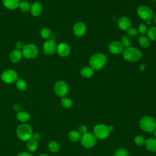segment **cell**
Wrapping results in <instances>:
<instances>
[{
    "label": "cell",
    "instance_id": "6da1fadb",
    "mask_svg": "<svg viewBox=\"0 0 156 156\" xmlns=\"http://www.w3.org/2000/svg\"><path fill=\"white\" fill-rule=\"evenodd\" d=\"M107 57L103 53H97L93 55L89 60V65L94 71L101 69L106 63Z\"/></svg>",
    "mask_w": 156,
    "mask_h": 156
},
{
    "label": "cell",
    "instance_id": "7a4b0ae2",
    "mask_svg": "<svg viewBox=\"0 0 156 156\" xmlns=\"http://www.w3.org/2000/svg\"><path fill=\"white\" fill-rule=\"evenodd\" d=\"M122 55L124 58L129 62H136L142 58L143 54L137 48L129 47L123 50Z\"/></svg>",
    "mask_w": 156,
    "mask_h": 156
},
{
    "label": "cell",
    "instance_id": "3957f363",
    "mask_svg": "<svg viewBox=\"0 0 156 156\" xmlns=\"http://www.w3.org/2000/svg\"><path fill=\"white\" fill-rule=\"evenodd\" d=\"M140 127L146 132H152L156 129V121L150 116H145L139 122Z\"/></svg>",
    "mask_w": 156,
    "mask_h": 156
},
{
    "label": "cell",
    "instance_id": "277c9868",
    "mask_svg": "<svg viewBox=\"0 0 156 156\" xmlns=\"http://www.w3.org/2000/svg\"><path fill=\"white\" fill-rule=\"evenodd\" d=\"M16 133L20 139L23 141H27L31 138L32 130L30 125L27 124H22L18 127Z\"/></svg>",
    "mask_w": 156,
    "mask_h": 156
},
{
    "label": "cell",
    "instance_id": "5b68a950",
    "mask_svg": "<svg viewBox=\"0 0 156 156\" xmlns=\"http://www.w3.org/2000/svg\"><path fill=\"white\" fill-rule=\"evenodd\" d=\"M110 131L108 127L104 124L96 125L93 128V134L96 138L103 140L107 138L110 135Z\"/></svg>",
    "mask_w": 156,
    "mask_h": 156
},
{
    "label": "cell",
    "instance_id": "8992f818",
    "mask_svg": "<svg viewBox=\"0 0 156 156\" xmlns=\"http://www.w3.org/2000/svg\"><path fill=\"white\" fill-rule=\"evenodd\" d=\"M23 55L27 58H33L36 57L38 54V49L34 44H27L24 45L21 49Z\"/></svg>",
    "mask_w": 156,
    "mask_h": 156
},
{
    "label": "cell",
    "instance_id": "52a82bcc",
    "mask_svg": "<svg viewBox=\"0 0 156 156\" xmlns=\"http://www.w3.org/2000/svg\"><path fill=\"white\" fill-rule=\"evenodd\" d=\"M96 138L93 133H86L80 138L81 144L85 148H91L96 143Z\"/></svg>",
    "mask_w": 156,
    "mask_h": 156
},
{
    "label": "cell",
    "instance_id": "ba28073f",
    "mask_svg": "<svg viewBox=\"0 0 156 156\" xmlns=\"http://www.w3.org/2000/svg\"><path fill=\"white\" fill-rule=\"evenodd\" d=\"M138 16L144 21H150L153 17V12L150 7L146 5H141L137 9Z\"/></svg>",
    "mask_w": 156,
    "mask_h": 156
},
{
    "label": "cell",
    "instance_id": "9c48e42d",
    "mask_svg": "<svg viewBox=\"0 0 156 156\" xmlns=\"http://www.w3.org/2000/svg\"><path fill=\"white\" fill-rule=\"evenodd\" d=\"M55 94L59 97H65L68 92V84L63 80L57 81L54 87Z\"/></svg>",
    "mask_w": 156,
    "mask_h": 156
},
{
    "label": "cell",
    "instance_id": "30bf717a",
    "mask_svg": "<svg viewBox=\"0 0 156 156\" xmlns=\"http://www.w3.org/2000/svg\"><path fill=\"white\" fill-rule=\"evenodd\" d=\"M1 79L6 83H12L18 79V74L13 69H6L2 72Z\"/></svg>",
    "mask_w": 156,
    "mask_h": 156
},
{
    "label": "cell",
    "instance_id": "8fae6325",
    "mask_svg": "<svg viewBox=\"0 0 156 156\" xmlns=\"http://www.w3.org/2000/svg\"><path fill=\"white\" fill-rule=\"evenodd\" d=\"M57 45L55 41L52 39H49L46 41L43 46V50L45 54L51 55L57 51Z\"/></svg>",
    "mask_w": 156,
    "mask_h": 156
},
{
    "label": "cell",
    "instance_id": "7c38bea8",
    "mask_svg": "<svg viewBox=\"0 0 156 156\" xmlns=\"http://www.w3.org/2000/svg\"><path fill=\"white\" fill-rule=\"evenodd\" d=\"M108 51L113 54H119L123 51V46L118 41H112L108 46Z\"/></svg>",
    "mask_w": 156,
    "mask_h": 156
},
{
    "label": "cell",
    "instance_id": "4fadbf2b",
    "mask_svg": "<svg viewBox=\"0 0 156 156\" xmlns=\"http://www.w3.org/2000/svg\"><path fill=\"white\" fill-rule=\"evenodd\" d=\"M73 33L77 37H81L85 35L87 31L85 24L82 22H78L73 26Z\"/></svg>",
    "mask_w": 156,
    "mask_h": 156
},
{
    "label": "cell",
    "instance_id": "5bb4252c",
    "mask_svg": "<svg viewBox=\"0 0 156 156\" xmlns=\"http://www.w3.org/2000/svg\"><path fill=\"white\" fill-rule=\"evenodd\" d=\"M117 24L119 29L126 31H127L129 29H130L132 26V22L126 16L120 17L118 20Z\"/></svg>",
    "mask_w": 156,
    "mask_h": 156
},
{
    "label": "cell",
    "instance_id": "9a60e30c",
    "mask_svg": "<svg viewBox=\"0 0 156 156\" xmlns=\"http://www.w3.org/2000/svg\"><path fill=\"white\" fill-rule=\"evenodd\" d=\"M57 54L61 57H66L70 52L69 46L65 43H60L57 48Z\"/></svg>",
    "mask_w": 156,
    "mask_h": 156
},
{
    "label": "cell",
    "instance_id": "2e32d148",
    "mask_svg": "<svg viewBox=\"0 0 156 156\" xmlns=\"http://www.w3.org/2000/svg\"><path fill=\"white\" fill-rule=\"evenodd\" d=\"M43 10V7L41 4L39 2H35L32 4L30 7V13L34 16H39Z\"/></svg>",
    "mask_w": 156,
    "mask_h": 156
},
{
    "label": "cell",
    "instance_id": "e0dca14e",
    "mask_svg": "<svg viewBox=\"0 0 156 156\" xmlns=\"http://www.w3.org/2000/svg\"><path fill=\"white\" fill-rule=\"evenodd\" d=\"M3 5L10 10H14L18 7L20 0H2Z\"/></svg>",
    "mask_w": 156,
    "mask_h": 156
},
{
    "label": "cell",
    "instance_id": "ac0fdd59",
    "mask_svg": "<svg viewBox=\"0 0 156 156\" xmlns=\"http://www.w3.org/2000/svg\"><path fill=\"white\" fill-rule=\"evenodd\" d=\"M22 56H23V54L20 50L14 49L10 54L9 58H10V60L13 63H17L20 61V60L22 58Z\"/></svg>",
    "mask_w": 156,
    "mask_h": 156
},
{
    "label": "cell",
    "instance_id": "d6986e66",
    "mask_svg": "<svg viewBox=\"0 0 156 156\" xmlns=\"http://www.w3.org/2000/svg\"><path fill=\"white\" fill-rule=\"evenodd\" d=\"M145 146L147 150L151 152H156V139L149 138L146 140Z\"/></svg>",
    "mask_w": 156,
    "mask_h": 156
},
{
    "label": "cell",
    "instance_id": "ffe728a7",
    "mask_svg": "<svg viewBox=\"0 0 156 156\" xmlns=\"http://www.w3.org/2000/svg\"><path fill=\"white\" fill-rule=\"evenodd\" d=\"M80 74L85 78H90L94 74V70L90 67L85 66L80 69Z\"/></svg>",
    "mask_w": 156,
    "mask_h": 156
},
{
    "label": "cell",
    "instance_id": "44dd1931",
    "mask_svg": "<svg viewBox=\"0 0 156 156\" xmlns=\"http://www.w3.org/2000/svg\"><path fill=\"white\" fill-rule=\"evenodd\" d=\"M139 45L143 48H147L150 45V40L147 36L144 35H141L138 38Z\"/></svg>",
    "mask_w": 156,
    "mask_h": 156
},
{
    "label": "cell",
    "instance_id": "7402d4cb",
    "mask_svg": "<svg viewBox=\"0 0 156 156\" xmlns=\"http://www.w3.org/2000/svg\"><path fill=\"white\" fill-rule=\"evenodd\" d=\"M68 137L72 142H77L80 140V133L76 130H71L68 134Z\"/></svg>",
    "mask_w": 156,
    "mask_h": 156
},
{
    "label": "cell",
    "instance_id": "603a6c76",
    "mask_svg": "<svg viewBox=\"0 0 156 156\" xmlns=\"http://www.w3.org/2000/svg\"><path fill=\"white\" fill-rule=\"evenodd\" d=\"M26 146L29 151L31 152H34L37 149V147H38L37 141L33 138H30L29 140H27Z\"/></svg>",
    "mask_w": 156,
    "mask_h": 156
},
{
    "label": "cell",
    "instance_id": "cb8c5ba5",
    "mask_svg": "<svg viewBox=\"0 0 156 156\" xmlns=\"http://www.w3.org/2000/svg\"><path fill=\"white\" fill-rule=\"evenodd\" d=\"M147 37L150 40L155 41L156 40V27L152 26L149 27L147 30Z\"/></svg>",
    "mask_w": 156,
    "mask_h": 156
},
{
    "label": "cell",
    "instance_id": "d4e9b609",
    "mask_svg": "<svg viewBox=\"0 0 156 156\" xmlns=\"http://www.w3.org/2000/svg\"><path fill=\"white\" fill-rule=\"evenodd\" d=\"M16 117L21 122H26L30 119L29 114L26 112H20L18 113Z\"/></svg>",
    "mask_w": 156,
    "mask_h": 156
},
{
    "label": "cell",
    "instance_id": "484cf974",
    "mask_svg": "<svg viewBox=\"0 0 156 156\" xmlns=\"http://www.w3.org/2000/svg\"><path fill=\"white\" fill-rule=\"evenodd\" d=\"M30 7H31V5L29 4V2L27 1H26L20 2L19 6H18L19 9L23 12H29L30 10Z\"/></svg>",
    "mask_w": 156,
    "mask_h": 156
},
{
    "label": "cell",
    "instance_id": "4316f807",
    "mask_svg": "<svg viewBox=\"0 0 156 156\" xmlns=\"http://www.w3.org/2000/svg\"><path fill=\"white\" fill-rule=\"evenodd\" d=\"M16 87L18 90L20 91H24L27 88V83L24 80L22 79H18L16 81Z\"/></svg>",
    "mask_w": 156,
    "mask_h": 156
},
{
    "label": "cell",
    "instance_id": "83f0119b",
    "mask_svg": "<svg viewBox=\"0 0 156 156\" xmlns=\"http://www.w3.org/2000/svg\"><path fill=\"white\" fill-rule=\"evenodd\" d=\"M48 149L52 152H57L59 151L60 146L59 144L55 141H51L48 144Z\"/></svg>",
    "mask_w": 156,
    "mask_h": 156
},
{
    "label": "cell",
    "instance_id": "f1b7e54d",
    "mask_svg": "<svg viewBox=\"0 0 156 156\" xmlns=\"http://www.w3.org/2000/svg\"><path fill=\"white\" fill-rule=\"evenodd\" d=\"M121 44L123 47L129 48L132 44V40L128 35H124L121 38Z\"/></svg>",
    "mask_w": 156,
    "mask_h": 156
},
{
    "label": "cell",
    "instance_id": "f546056e",
    "mask_svg": "<svg viewBox=\"0 0 156 156\" xmlns=\"http://www.w3.org/2000/svg\"><path fill=\"white\" fill-rule=\"evenodd\" d=\"M40 35L44 39H49L51 36V31L47 27H43L40 31Z\"/></svg>",
    "mask_w": 156,
    "mask_h": 156
},
{
    "label": "cell",
    "instance_id": "4dcf8cb0",
    "mask_svg": "<svg viewBox=\"0 0 156 156\" xmlns=\"http://www.w3.org/2000/svg\"><path fill=\"white\" fill-rule=\"evenodd\" d=\"M62 105L66 108H69L72 106L73 102L72 100L67 97H63L61 99Z\"/></svg>",
    "mask_w": 156,
    "mask_h": 156
},
{
    "label": "cell",
    "instance_id": "1f68e13d",
    "mask_svg": "<svg viewBox=\"0 0 156 156\" xmlns=\"http://www.w3.org/2000/svg\"><path fill=\"white\" fill-rule=\"evenodd\" d=\"M113 155L114 156H129V152L124 148H119L114 152Z\"/></svg>",
    "mask_w": 156,
    "mask_h": 156
},
{
    "label": "cell",
    "instance_id": "d6a6232c",
    "mask_svg": "<svg viewBox=\"0 0 156 156\" xmlns=\"http://www.w3.org/2000/svg\"><path fill=\"white\" fill-rule=\"evenodd\" d=\"M134 142L138 146H143L144 144H145L146 140L143 136L137 135L134 139Z\"/></svg>",
    "mask_w": 156,
    "mask_h": 156
},
{
    "label": "cell",
    "instance_id": "836d02e7",
    "mask_svg": "<svg viewBox=\"0 0 156 156\" xmlns=\"http://www.w3.org/2000/svg\"><path fill=\"white\" fill-rule=\"evenodd\" d=\"M127 34L129 37H136L138 34V31L135 28H132L130 27V29H129L127 31Z\"/></svg>",
    "mask_w": 156,
    "mask_h": 156
},
{
    "label": "cell",
    "instance_id": "e575fe53",
    "mask_svg": "<svg viewBox=\"0 0 156 156\" xmlns=\"http://www.w3.org/2000/svg\"><path fill=\"white\" fill-rule=\"evenodd\" d=\"M147 26H146V24L141 23L140 24H139L138 26V32L140 33L142 35H144V34H146L147 32Z\"/></svg>",
    "mask_w": 156,
    "mask_h": 156
},
{
    "label": "cell",
    "instance_id": "d590c367",
    "mask_svg": "<svg viewBox=\"0 0 156 156\" xmlns=\"http://www.w3.org/2000/svg\"><path fill=\"white\" fill-rule=\"evenodd\" d=\"M78 130H79V132L82 135L87 133V131H88V129H87V126L85 125L79 126L78 127Z\"/></svg>",
    "mask_w": 156,
    "mask_h": 156
},
{
    "label": "cell",
    "instance_id": "8d00e7d4",
    "mask_svg": "<svg viewBox=\"0 0 156 156\" xmlns=\"http://www.w3.org/2000/svg\"><path fill=\"white\" fill-rule=\"evenodd\" d=\"M15 45V47L16 48V49H19V50L22 49V48L24 46V44L21 41H17Z\"/></svg>",
    "mask_w": 156,
    "mask_h": 156
},
{
    "label": "cell",
    "instance_id": "74e56055",
    "mask_svg": "<svg viewBox=\"0 0 156 156\" xmlns=\"http://www.w3.org/2000/svg\"><path fill=\"white\" fill-rule=\"evenodd\" d=\"M40 138H41L40 135L38 133H32V137H31V138H33V139H34V140H37V141L38 140H40Z\"/></svg>",
    "mask_w": 156,
    "mask_h": 156
},
{
    "label": "cell",
    "instance_id": "f35d334b",
    "mask_svg": "<svg viewBox=\"0 0 156 156\" xmlns=\"http://www.w3.org/2000/svg\"><path fill=\"white\" fill-rule=\"evenodd\" d=\"M13 108H14V110H15V111L18 112V111H20V110L21 109V105H20V104H16L14 105Z\"/></svg>",
    "mask_w": 156,
    "mask_h": 156
},
{
    "label": "cell",
    "instance_id": "ab89813d",
    "mask_svg": "<svg viewBox=\"0 0 156 156\" xmlns=\"http://www.w3.org/2000/svg\"><path fill=\"white\" fill-rule=\"evenodd\" d=\"M18 156H32L31 154H29V153H27V152H21L20 153Z\"/></svg>",
    "mask_w": 156,
    "mask_h": 156
},
{
    "label": "cell",
    "instance_id": "60d3db41",
    "mask_svg": "<svg viewBox=\"0 0 156 156\" xmlns=\"http://www.w3.org/2000/svg\"><path fill=\"white\" fill-rule=\"evenodd\" d=\"M144 67H145V65H141L140 66V69H141V71H143L144 69Z\"/></svg>",
    "mask_w": 156,
    "mask_h": 156
},
{
    "label": "cell",
    "instance_id": "b9f144b4",
    "mask_svg": "<svg viewBox=\"0 0 156 156\" xmlns=\"http://www.w3.org/2000/svg\"><path fill=\"white\" fill-rule=\"evenodd\" d=\"M108 129H109V130L111 132V131H112V130H113V127L112 126H109L108 127Z\"/></svg>",
    "mask_w": 156,
    "mask_h": 156
},
{
    "label": "cell",
    "instance_id": "7bdbcfd3",
    "mask_svg": "<svg viewBox=\"0 0 156 156\" xmlns=\"http://www.w3.org/2000/svg\"><path fill=\"white\" fill-rule=\"evenodd\" d=\"M154 20L155 24H156V13H155V15H154Z\"/></svg>",
    "mask_w": 156,
    "mask_h": 156
},
{
    "label": "cell",
    "instance_id": "ee69618b",
    "mask_svg": "<svg viewBox=\"0 0 156 156\" xmlns=\"http://www.w3.org/2000/svg\"><path fill=\"white\" fill-rule=\"evenodd\" d=\"M154 136H155V138L156 139V129L154 130Z\"/></svg>",
    "mask_w": 156,
    "mask_h": 156
},
{
    "label": "cell",
    "instance_id": "f6af8a7d",
    "mask_svg": "<svg viewBox=\"0 0 156 156\" xmlns=\"http://www.w3.org/2000/svg\"><path fill=\"white\" fill-rule=\"evenodd\" d=\"M38 156H49V155H47V154H43L40 155H38Z\"/></svg>",
    "mask_w": 156,
    "mask_h": 156
},
{
    "label": "cell",
    "instance_id": "bcb514c9",
    "mask_svg": "<svg viewBox=\"0 0 156 156\" xmlns=\"http://www.w3.org/2000/svg\"><path fill=\"white\" fill-rule=\"evenodd\" d=\"M152 1H156V0H152Z\"/></svg>",
    "mask_w": 156,
    "mask_h": 156
}]
</instances>
